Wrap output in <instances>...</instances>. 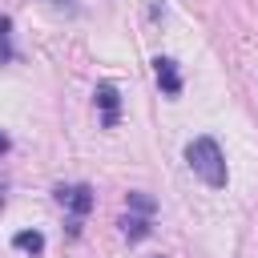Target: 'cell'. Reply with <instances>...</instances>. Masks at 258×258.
<instances>
[{"label": "cell", "instance_id": "obj_1", "mask_svg": "<svg viewBox=\"0 0 258 258\" xmlns=\"http://www.w3.org/2000/svg\"><path fill=\"white\" fill-rule=\"evenodd\" d=\"M185 161H189V169H194L210 189H222V185H226V157H222V149H218L214 137H194V141L185 145Z\"/></svg>", "mask_w": 258, "mask_h": 258}, {"label": "cell", "instance_id": "obj_2", "mask_svg": "<svg viewBox=\"0 0 258 258\" xmlns=\"http://www.w3.org/2000/svg\"><path fill=\"white\" fill-rule=\"evenodd\" d=\"M56 202H60L64 210H73L77 218H85V214L93 210V189H89V185H56Z\"/></svg>", "mask_w": 258, "mask_h": 258}, {"label": "cell", "instance_id": "obj_4", "mask_svg": "<svg viewBox=\"0 0 258 258\" xmlns=\"http://www.w3.org/2000/svg\"><path fill=\"white\" fill-rule=\"evenodd\" d=\"M93 97H97V105H101V109H105V125H109V129H113V125H117V105H121V93H117V89H113V85H109V81H101V85H97V93H93Z\"/></svg>", "mask_w": 258, "mask_h": 258}, {"label": "cell", "instance_id": "obj_6", "mask_svg": "<svg viewBox=\"0 0 258 258\" xmlns=\"http://www.w3.org/2000/svg\"><path fill=\"white\" fill-rule=\"evenodd\" d=\"M12 246H16V250H28V254H40V250H44V234H40V230H20V234L12 238Z\"/></svg>", "mask_w": 258, "mask_h": 258}, {"label": "cell", "instance_id": "obj_5", "mask_svg": "<svg viewBox=\"0 0 258 258\" xmlns=\"http://www.w3.org/2000/svg\"><path fill=\"white\" fill-rule=\"evenodd\" d=\"M121 230H125V238H129V242H141V238H149V218L129 214V218L121 222Z\"/></svg>", "mask_w": 258, "mask_h": 258}, {"label": "cell", "instance_id": "obj_9", "mask_svg": "<svg viewBox=\"0 0 258 258\" xmlns=\"http://www.w3.org/2000/svg\"><path fill=\"white\" fill-rule=\"evenodd\" d=\"M4 149H8V137H4V133H0V153H4Z\"/></svg>", "mask_w": 258, "mask_h": 258}, {"label": "cell", "instance_id": "obj_7", "mask_svg": "<svg viewBox=\"0 0 258 258\" xmlns=\"http://www.w3.org/2000/svg\"><path fill=\"white\" fill-rule=\"evenodd\" d=\"M129 210H137L141 218H149V214H153V198L141 194V189H133V194H129Z\"/></svg>", "mask_w": 258, "mask_h": 258}, {"label": "cell", "instance_id": "obj_8", "mask_svg": "<svg viewBox=\"0 0 258 258\" xmlns=\"http://www.w3.org/2000/svg\"><path fill=\"white\" fill-rule=\"evenodd\" d=\"M8 28H12V20H8V16H0V60H8V56H12V48H8Z\"/></svg>", "mask_w": 258, "mask_h": 258}, {"label": "cell", "instance_id": "obj_3", "mask_svg": "<svg viewBox=\"0 0 258 258\" xmlns=\"http://www.w3.org/2000/svg\"><path fill=\"white\" fill-rule=\"evenodd\" d=\"M153 73H157L161 93H169V97H177V93H181V73H177V64H173L169 56H157V60H153Z\"/></svg>", "mask_w": 258, "mask_h": 258}]
</instances>
